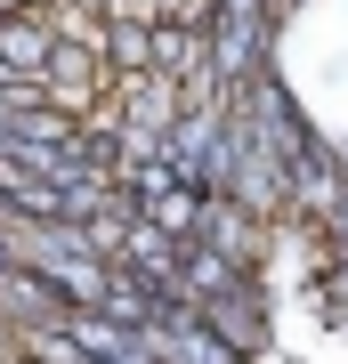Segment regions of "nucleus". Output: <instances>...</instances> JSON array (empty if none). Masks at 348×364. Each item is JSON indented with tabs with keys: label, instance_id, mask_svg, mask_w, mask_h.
Segmentation results:
<instances>
[{
	"label": "nucleus",
	"instance_id": "7ed1b4c3",
	"mask_svg": "<svg viewBox=\"0 0 348 364\" xmlns=\"http://www.w3.org/2000/svg\"><path fill=\"white\" fill-rule=\"evenodd\" d=\"M105 65L146 73V65H154V25H138V16H105Z\"/></svg>",
	"mask_w": 348,
	"mask_h": 364
},
{
	"label": "nucleus",
	"instance_id": "f03ea898",
	"mask_svg": "<svg viewBox=\"0 0 348 364\" xmlns=\"http://www.w3.org/2000/svg\"><path fill=\"white\" fill-rule=\"evenodd\" d=\"M49 49H57V33H49V16H41V9H16V16H0V65H9L16 81H41Z\"/></svg>",
	"mask_w": 348,
	"mask_h": 364
},
{
	"label": "nucleus",
	"instance_id": "f257e3e1",
	"mask_svg": "<svg viewBox=\"0 0 348 364\" xmlns=\"http://www.w3.org/2000/svg\"><path fill=\"white\" fill-rule=\"evenodd\" d=\"M194 324H203L211 340H227L235 356H251V348H268V316H259V291H227V299H203V308H186Z\"/></svg>",
	"mask_w": 348,
	"mask_h": 364
}]
</instances>
